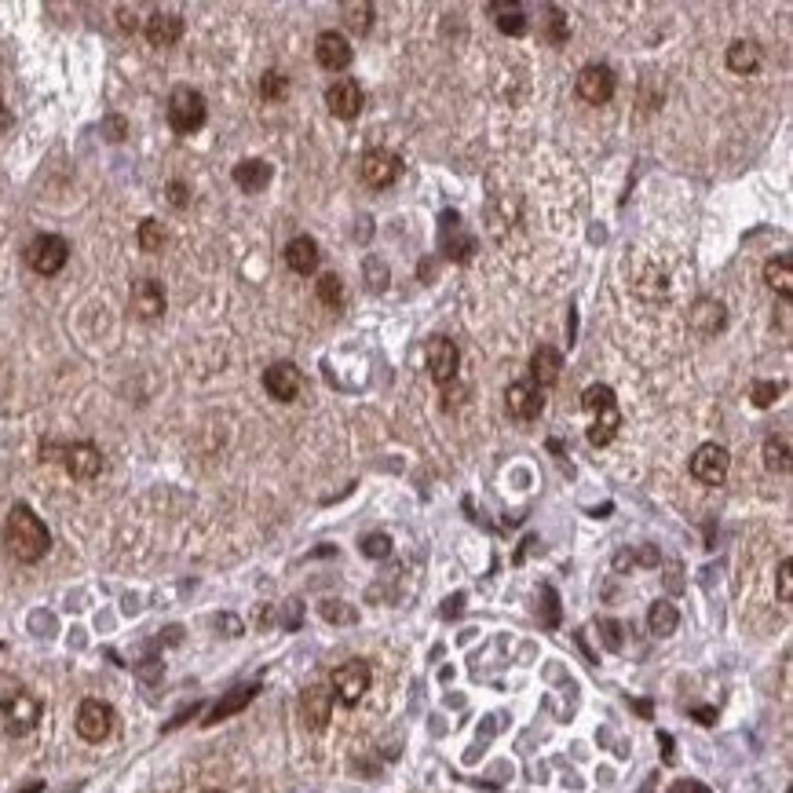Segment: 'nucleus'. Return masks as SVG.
<instances>
[{
    "mask_svg": "<svg viewBox=\"0 0 793 793\" xmlns=\"http://www.w3.org/2000/svg\"><path fill=\"white\" fill-rule=\"evenodd\" d=\"M4 549L19 563H37L52 549V534L30 505H15L4 519Z\"/></svg>",
    "mask_w": 793,
    "mask_h": 793,
    "instance_id": "nucleus-1",
    "label": "nucleus"
},
{
    "mask_svg": "<svg viewBox=\"0 0 793 793\" xmlns=\"http://www.w3.org/2000/svg\"><path fill=\"white\" fill-rule=\"evenodd\" d=\"M582 410L589 417V443L593 446H607L618 435L622 428V410H618V399L607 384H593V388H585L582 395Z\"/></svg>",
    "mask_w": 793,
    "mask_h": 793,
    "instance_id": "nucleus-2",
    "label": "nucleus"
},
{
    "mask_svg": "<svg viewBox=\"0 0 793 793\" xmlns=\"http://www.w3.org/2000/svg\"><path fill=\"white\" fill-rule=\"evenodd\" d=\"M0 713H4V728L11 735H30L41 724V702H37V695H30L19 680L11 677H0Z\"/></svg>",
    "mask_w": 793,
    "mask_h": 793,
    "instance_id": "nucleus-3",
    "label": "nucleus"
},
{
    "mask_svg": "<svg viewBox=\"0 0 793 793\" xmlns=\"http://www.w3.org/2000/svg\"><path fill=\"white\" fill-rule=\"evenodd\" d=\"M205 117H209V103H205L198 88L180 85L169 96V125L176 136H194L205 125Z\"/></svg>",
    "mask_w": 793,
    "mask_h": 793,
    "instance_id": "nucleus-4",
    "label": "nucleus"
},
{
    "mask_svg": "<svg viewBox=\"0 0 793 793\" xmlns=\"http://www.w3.org/2000/svg\"><path fill=\"white\" fill-rule=\"evenodd\" d=\"M373 684V673L370 666L362 662V658H351V662H344L340 669H333V698H337L340 706H359L362 698H366V691H370Z\"/></svg>",
    "mask_w": 793,
    "mask_h": 793,
    "instance_id": "nucleus-5",
    "label": "nucleus"
},
{
    "mask_svg": "<svg viewBox=\"0 0 793 793\" xmlns=\"http://www.w3.org/2000/svg\"><path fill=\"white\" fill-rule=\"evenodd\" d=\"M66 260H70V242L59 238V234H37L30 242V249H26V264L44 278L59 275L66 267Z\"/></svg>",
    "mask_w": 793,
    "mask_h": 793,
    "instance_id": "nucleus-6",
    "label": "nucleus"
},
{
    "mask_svg": "<svg viewBox=\"0 0 793 793\" xmlns=\"http://www.w3.org/2000/svg\"><path fill=\"white\" fill-rule=\"evenodd\" d=\"M439 253L446 260H454V264H468L476 256V238L465 231V223H461V216L454 209H446L439 216Z\"/></svg>",
    "mask_w": 793,
    "mask_h": 793,
    "instance_id": "nucleus-7",
    "label": "nucleus"
},
{
    "mask_svg": "<svg viewBox=\"0 0 793 793\" xmlns=\"http://www.w3.org/2000/svg\"><path fill=\"white\" fill-rule=\"evenodd\" d=\"M359 176L366 187H373V191H384V187H392L395 180L402 176V161L399 154H392V150H366L362 154V165H359Z\"/></svg>",
    "mask_w": 793,
    "mask_h": 793,
    "instance_id": "nucleus-8",
    "label": "nucleus"
},
{
    "mask_svg": "<svg viewBox=\"0 0 793 793\" xmlns=\"http://www.w3.org/2000/svg\"><path fill=\"white\" fill-rule=\"evenodd\" d=\"M114 709L106 706L103 698H85L77 706V735L85 742H103L114 731Z\"/></svg>",
    "mask_w": 793,
    "mask_h": 793,
    "instance_id": "nucleus-9",
    "label": "nucleus"
},
{
    "mask_svg": "<svg viewBox=\"0 0 793 793\" xmlns=\"http://www.w3.org/2000/svg\"><path fill=\"white\" fill-rule=\"evenodd\" d=\"M728 468H731V457L724 446L717 443H702L691 457V476L702 483V487H720L724 479H728Z\"/></svg>",
    "mask_w": 793,
    "mask_h": 793,
    "instance_id": "nucleus-10",
    "label": "nucleus"
},
{
    "mask_svg": "<svg viewBox=\"0 0 793 793\" xmlns=\"http://www.w3.org/2000/svg\"><path fill=\"white\" fill-rule=\"evenodd\" d=\"M424 362H428V373H432L435 384H450L457 377V366H461V351L450 337H432L424 348Z\"/></svg>",
    "mask_w": 793,
    "mask_h": 793,
    "instance_id": "nucleus-11",
    "label": "nucleus"
},
{
    "mask_svg": "<svg viewBox=\"0 0 793 793\" xmlns=\"http://www.w3.org/2000/svg\"><path fill=\"white\" fill-rule=\"evenodd\" d=\"M351 44L344 33L337 30H322L315 37V59L322 70H329V74H340V70H348L351 66Z\"/></svg>",
    "mask_w": 793,
    "mask_h": 793,
    "instance_id": "nucleus-12",
    "label": "nucleus"
},
{
    "mask_svg": "<svg viewBox=\"0 0 793 793\" xmlns=\"http://www.w3.org/2000/svg\"><path fill=\"white\" fill-rule=\"evenodd\" d=\"M505 406L519 421H538L541 410H545V395L534 381H512L505 392Z\"/></svg>",
    "mask_w": 793,
    "mask_h": 793,
    "instance_id": "nucleus-13",
    "label": "nucleus"
},
{
    "mask_svg": "<svg viewBox=\"0 0 793 793\" xmlns=\"http://www.w3.org/2000/svg\"><path fill=\"white\" fill-rule=\"evenodd\" d=\"M578 96L593 106L611 103V96H614V70L611 66H603V63L582 66V74H578Z\"/></svg>",
    "mask_w": 793,
    "mask_h": 793,
    "instance_id": "nucleus-14",
    "label": "nucleus"
},
{
    "mask_svg": "<svg viewBox=\"0 0 793 793\" xmlns=\"http://www.w3.org/2000/svg\"><path fill=\"white\" fill-rule=\"evenodd\" d=\"M326 106L329 114L340 117V121H351V117H359L362 110V85L355 77H340L333 85L326 88Z\"/></svg>",
    "mask_w": 793,
    "mask_h": 793,
    "instance_id": "nucleus-15",
    "label": "nucleus"
},
{
    "mask_svg": "<svg viewBox=\"0 0 793 793\" xmlns=\"http://www.w3.org/2000/svg\"><path fill=\"white\" fill-rule=\"evenodd\" d=\"M300 384H304V377H300L297 362H275V366H267L264 370V388L271 399L278 402H293L300 392Z\"/></svg>",
    "mask_w": 793,
    "mask_h": 793,
    "instance_id": "nucleus-16",
    "label": "nucleus"
},
{
    "mask_svg": "<svg viewBox=\"0 0 793 793\" xmlns=\"http://www.w3.org/2000/svg\"><path fill=\"white\" fill-rule=\"evenodd\" d=\"M63 465L74 479L88 483V479H96L103 472V454L92 443H70L63 446Z\"/></svg>",
    "mask_w": 793,
    "mask_h": 793,
    "instance_id": "nucleus-17",
    "label": "nucleus"
},
{
    "mask_svg": "<svg viewBox=\"0 0 793 793\" xmlns=\"http://www.w3.org/2000/svg\"><path fill=\"white\" fill-rule=\"evenodd\" d=\"M329 713H333V691L322 688V684H311V688L300 695V717L311 731H326Z\"/></svg>",
    "mask_w": 793,
    "mask_h": 793,
    "instance_id": "nucleus-18",
    "label": "nucleus"
},
{
    "mask_svg": "<svg viewBox=\"0 0 793 793\" xmlns=\"http://www.w3.org/2000/svg\"><path fill=\"white\" fill-rule=\"evenodd\" d=\"M132 311H136L143 322L165 315V289H161V282L139 278L136 286H132Z\"/></svg>",
    "mask_w": 793,
    "mask_h": 793,
    "instance_id": "nucleus-19",
    "label": "nucleus"
},
{
    "mask_svg": "<svg viewBox=\"0 0 793 793\" xmlns=\"http://www.w3.org/2000/svg\"><path fill=\"white\" fill-rule=\"evenodd\" d=\"M143 33L154 48H172V44L183 37V19L176 11H154L147 22H143Z\"/></svg>",
    "mask_w": 793,
    "mask_h": 793,
    "instance_id": "nucleus-20",
    "label": "nucleus"
},
{
    "mask_svg": "<svg viewBox=\"0 0 793 793\" xmlns=\"http://www.w3.org/2000/svg\"><path fill=\"white\" fill-rule=\"evenodd\" d=\"M318 260H322L318 242L315 238H307V234H297V238L286 245V264H289V271H297V275H315Z\"/></svg>",
    "mask_w": 793,
    "mask_h": 793,
    "instance_id": "nucleus-21",
    "label": "nucleus"
},
{
    "mask_svg": "<svg viewBox=\"0 0 793 793\" xmlns=\"http://www.w3.org/2000/svg\"><path fill=\"white\" fill-rule=\"evenodd\" d=\"M271 176H275V169H271L267 161H260V158H245V161H238V165H234V183H238L245 194L267 191Z\"/></svg>",
    "mask_w": 793,
    "mask_h": 793,
    "instance_id": "nucleus-22",
    "label": "nucleus"
},
{
    "mask_svg": "<svg viewBox=\"0 0 793 793\" xmlns=\"http://www.w3.org/2000/svg\"><path fill=\"white\" fill-rule=\"evenodd\" d=\"M560 370H563L560 351L549 348V344H541V348L530 355V381L538 384V388H549V384L560 381Z\"/></svg>",
    "mask_w": 793,
    "mask_h": 793,
    "instance_id": "nucleus-23",
    "label": "nucleus"
},
{
    "mask_svg": "<svg viewBox=\"0 0 793 793\" xmlns=\"http://www.w3.org/2000/svg\"><path fill=\"white\" fill-rule=\"evenodd\" d=\"M691 329H698L702 337H713V333H720L724 329V322H728V315H724V304L720 300H695V307H691Z\"/></svg>",
    "mask_w": 793,
    "mask_h": 793,
    "instance_id": "nucleus-24",
    "label": "nucleus"
},
{
    "mask_svg": "<svg viewBox=\"0 0 793 793\" xmlns=\"http://www.w3.org/2000/svg\"><path fill=\"white\" fill-rule=\"evenodd\" d=\"M490 15H494L497 30L508 33V37H523L527 33V11L523 4H505V0H490Z\"/></svg>",
    "mask_w": 793,
    "mask_h": 793,
    "instance_id": "nucleus-25",
    "label": "nucleus"
},
{
    "mask_svg": "<svg viewBox=\"0 0 793 793\" xmlns=\"http://www.w3.org/2000/svg\"><path fill=\"white\" fill-rule=\"evenodd\" d=\"M764 282L779 293L783 300H790L793 293V256L783 253V256H772L768 264H764Z\"/></svg>",
    "mask_w": 793,
    "mask_h": 793,
    "instance_id": "nucleus-26",
    "label": "nucleus"
},
{
    "mask_svg": "<svg viewBox=\"0 0 793 793\" xmlns=\"http://www.w3.org/2000/svg\"><path fill=\"white\" fill-rule=\"evenodd\" d=\"M677 625H680V611L673 607V603L669 600L651 603V611H647V629H651V636L666 640V636L677 633Z\"/></svg>",
    "mask_w": 793,
    "mask_h": 793,
    "instance_id": "nucleus-27",
    "label": "nucleus"
},
{
    "mask_svg": "<svg viewBox=\"0 0 793 793\" xmlns=\"http://www.w3.org/2000/svg\"><path fill=\"white\" fill-rule=\"evenodd\" d=\"M541 15H545V19H541V37H545V41L556 44V48L571 41V19H567V15H563L556 4H545V8H541Z\"/></svg>",
    "mask_w": 793,
    "mask_h": 793,
    "instance_id": "nucleus-28",
    "label": "nucleus"
},
{
    "mask_svg": "<svg viewBox=\"0 0 793 793\" xmlns=\"http://www.w3.org/2000/svg\"><path fill=\"white\" fill-rule=\"evenodd\" d=\"M256 691H260L256 684H245V688H234L231 695H223V702H216V706H212V713L205 717V724H220V720H227L231 713L245 709L256 698Z\"/></svg>",
    "mask_w": 793,
    "mask_h": 793,
    "instance_id": "nucleus-29",
    "label": "nucleus"
},
{
    "mask_svg": "<svg viewBox=\"0 0 793 793\" xmlns=\"http://www.w3.org/2000/svg\"><path fill=\"white\" fill-rule=\"evenodd\" d=\"M757 66H761V48H757L753 41H735L728 48V70L731 74L750 77Z\"/></svg>",
    "mask_w": 793,
    "mask_h": 793,
    "instance_id": "nucleus-30",
    "label": "nucleus"
},
{
    "mask_svg": "<svg viewBox=\"0 0 793 793\" xmlns=\"http://www.w3.org/2000/svg\"><path fill=\"white\" fill-rule=\"evenodd\" d=\"M340 15H344V26H348L351 33L366 37L377 11H373V4H366V0H344V4H340Z\"/></svg>",
    "mask_w": 793,
    "mask_h": 793,
    "instance_id": "nucleus-31",
    "label": "nucleus"
},
{
    "mask_svg": "<svg viewBox=\"0 0 793 793\" xmlns=\"http://www.w3.org/2000/svg\"><path fill=\"white\" fill-rule=\"evenodd\" d=\"M764 468L768 472H790V439L786 435H772L764 443Z\"/></svg>",
    "mask_w": 793,
    "mask_h": 793,
    "instance_id": "nucleus-32",
    "label": "nucleus"
},
{
    "mask_svg": "<svg viewBox=\"0 0 793 793\" xmlns=\"http://www.w3.org/2000/svg\"><path fill=\"white\" fill-rule=\"evenodd\" d=\"M260 96L267 99V103H278V99L289 96V77L282 74V70H267L264 77H260Z\"/></svg>",
    "mask_w": 793,
    "mask_h": 793,
    "instance_id": "nucleus-33",
    "label": "nucleus"
},
{
    "mask_svg": "<svg viewBox=\"0 0 793 793\" xmlns=\"http://www.w3.org/2000/svg\"><path fill=\"white\" fill-rule=\"evenodd\" d=\"M136 242L143 253H161V245H165V227H161L158 220H143L139 223Z\"/></svg>",
    "mask_w": 793,
    "mask_h": 793,
    "instance_id": "nucleus-34",
    "label": "nucleus"
},
{
    "mask_svg": "<svg viewBox=\"0 0 793 793\" xmlns=\"http://www.w3.org/2000/svg\"><path fill=\"white\" fill-rule=\"evenodd\" d=\"M318 300H322L326 307H333V311L344 304V282H340V275L318 278Z\"/></svg>",
    "mask_w": 793,
    "mask_h": 793,
    "instance_id": "nucleus-35",
    "label": "nucleus"
},
{
    "mask_svg": "<svg viewBox=\"0 0 793 793\" xmlns=\"http://www.w3.org/2000/svg\"><path fill=\"white\" fill-rule=\"evenodd\" d=\"M362 556H370V560L392 556V538H388V534H366V538H362Z\"/></svg>",
    "mask_w": 793,
    "mask_h": 793,
    "instance_id": "nucleus-36",
    "label": "nucleus"
},
{
    "mask_svg": "<svg viewBox=\"0 0 793 793\" xmlns=\"http://www.w3.org/2000/svg\"><path fill=\"white\" fill-rule=\"evenodd\" d=\"M362 275H366V282H370V289L373 293H384V286H388V267L381 264V260H366L362 264Z\"/></svg>",
    "mask_w": 793,
    "mask_h": 793,
    "instance_id": "nucleus-37",
    "label": "nucleus"
},
{
    "mask_svg": "<svg viewBox=\"0 0 793 793\" xmlns=\"http://www.w3.org/2000/svg\"><path fill=\"white\" fill-rule=\"evenodd\" d=\"M322 618H326V622H344V625H351V622H355V618H359V614L351 611L348 603L326 600V603H322Z\"/></svg>",
    "mask_w": 793,
    "mask_h": 793,
    "instance_id": "nucleus-38",
    "label": "nucleus"
},
{
    "mask_svg": "<svg viewBox=\"0 0 793 793\" xmlns=\"http://www.w3.org/2000/svg\"><path fill=\"white\" fill-rule=\"evenodd\" d=\"M783 395V384H775V381H757L753 384V406H772L775 399Z\"/></svg>",
    "mask_w": 793,
    "mask_h": 793,
    "instance_id": "nucleus-39",
    "label": "nucleus"
},
{
    "mask_svg": "<svg viewBox=\"0 0 793 793\" xmlns=\"http://www.w3.org/2000/svg\"><path fill=\"white\" fill-rule=\"evenodd\" d=\"M600 633H603V644L611 647V651H622V625L611 622V618H603Z\"/></svg>",
    "mask_w": 793,
    "mask_h": 793,
    "instance_id": "nucleus-40",
    "label": "nucleus"
},
{
    "mask_svg": "<svg viewBox=\"0 0 793 793\" xmlns=\"http://www.w3.org/2000/svg\"><path fill=\"white\" fill-rule=\"evenodd\" d=\"M169 205H172V209H187V205H191V191H187V183H180V180L169 183Z\"/></svg>",
    "mask_w": 793,
    "mask_h": 793,
    "instance_id": "nucleus-41",
    "label": "nucleus"
},
{
    "mask_svg": "<svg viewBox=\"0 0 793 793\" xmlns=\"http://www.w3.org/2000/svg\"><path fill=\"white\" fill-rule=\"evenodd\" d=\"M541 596H545V607H549V611H545V625H560V603H556V593H552V585H545V589H541Z\"/></svg>",
    "mask_w": 793,
    "mask_h": 793,
    "instance_id": "nucleus-42",
    "label": "nucleus"
},
{
    "mask_svg": "<svg viewBox=\"0 0 793 793\" xmlns=\"http://www.w3.org/2000/svg\"><path fill=\"white\" fill-rule=\"evenodd\" d=\"M779 596H783V603L793 600V574H790V560L779 563Z\"/></svg>",
    "mask_w": 793,
    "mask_h": 793,
    "instance_id": "nucleus-43",
    "label": "nucleus"
},
{
    "mask_svg": "<svg viewBox=\"0 0 793 793\" xmlns=\"http://www.w3.org/2000/svg\"><path fill=\"white\" fill-rule=\"evenodd\" d=\"M669 793H709V790L702 783H695V779H680V783H673Z\"/></svg>",
    "mask_w": 793,
    "mask_h": 793,
    "instance_id": "nucleus-44",
    "label": "nucleus"
},
{
    "mask_svg": "<svg viewBox=\"0 0 793 793\" xmlns=\"http://www.w3.org/2000/svg\"><path fill=\"white\" fill-rule=\"evenodd\" d=\"M461 603H465V596L457 593V596H450V600L443 603V618H454L457 611H461Z\"/></svg>",
    "mask_w": 793,
    "mask_h": 793,
    "instance_id": "nucleus-45",
    "label": "nucleus"
},
{
    "mask_svg": "<svg viewBox=\"0 0 793 793\" xmlns=\"http://www.w3.org/2000/svg\"><path fill=\"white\" fill-rule=\"evenodd\" d=\"M106 128L114 132L110 139H125V121H121V117H110V121H106Z\"/></svg>",
    "mask_w": 793,
    "mask_h": 793,
    "instance_id": "nucleus-46",
    "label": "nucleus"
},
{
    "mask_svg": "<svg viewBox=\"0 0 793 793\" xmlns=\"http://www.w3.org/2000/svg\"><path fill=\"white\" fill-rule=\"evenodd\" d=\"M695 717L702 720V724H713V720H717V713H713V709H695Z\"/></svg>",
    "mask_w": 793,
    "mask_h": 793,
    "instance_id": "nucleus-47",
    "label": "nucleus"
},
{
    "mask_svg": "<svg viewBox=\"0 0 793 793\" xmlns=\"http://www.w3.org/2000/svg\"><path fill=\"white\" fill-rule=\"evenodd\" d=\"M8 125H11V114H8V110H4V103H0V132H4V128H8Z\"/></svg>",
    "mask_w": 793,
    "mask_h": 793,
    "instance_id": "nucleus-48",
    "label": "nucleus"
},
{
    "mask_svg": "<svg viewBox=\"0 0 793 793\" xmlns=\"http://www.w3.org/2000/svg\"><path fill=\"white\" fill-rule=\"evenodd\" d=\"M201 793H223V790H201Z\"/></svg>",
    "mask_w": 793,
    "mask_h": 793,
    "instance_id": "nucleus-49",
    "label": "nucleus"
}]
</instances>
